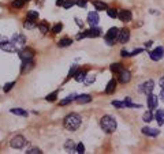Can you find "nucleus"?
<instances>
[{
  "label": "nucleus",
  "instance_id": "2",
  "mask_svg": "<svg viewBox=\"0 0 164 154\" xmlns=\"http://www.w3.org/2000/svg\"><path fill=\"white\" fill-rule=\"evenodd\" d=\"M100 124H101V128L107 132V134H112V132L116 130V127H118V123H116L115 117H112L111 115L103 116Z\"/></svg>",
  "mask_w": 164,
  "mask_h": 154
},
{
  "label": "nucleus",
  "instance_id": "45",
  "mask_svg": "<svg viewBox=\"0 0 164 154\" xmlns=\"http://www.w3.org/2000/svg\"><path fill=\"white\" fill-rule=\"evenodd\" d=\"M144 49H141V48H138V49H135V50H133L131 53H130V56H135V55H138V53H141Z\"/></svg>",
  "mask_w": 164,
  "mask_h": 154
},
{
  "label": "nucleus",
  "instance_id": "22",
  "mask_svg": "<svg viewBox=\"0 0 164 154\" xmlns=\"http://www.w3.org/2000/svg\"><path fill=\"white\" fill-rule=\"evenodd\" d=\"M13 42H14V44H19V45H23V44L26 42V38H25V36H21V34H14Z\"/></svg>",
  "mask_w": 164,
  "mask_h": 154
},
{
  "label": "nucleus",
  "instance_id": "41",
  "mask_svg": "<svg viewBox=\"0 0 164 154\" xmlns=\"http://www.w3.org/2000/svg\"><path fill=\"white\" fill-rule=\"evenodd\" d=\"M77 153L78 154H84L85 153V146L82 143H78L77 145Z\"/></svg>",
  "mask_w": 164,
  "mask_h": 154
},
{
  "label": "nucleus",
  "instance_id": "16",
  "mask_svg": "<svg viewBox=\"0 0 164 154\" xmlns=\"http://www.w3.org/2000/svg\"><path fill=\"white\" fill-rule=\"evenodd\" d=\"M75 101L78 102V104H88V102H90L92 101V97L89 94H80V95H77L75 97Z\"/></svg>",
  "mask_w": 164,
  "mask_h": 154
},
{
  "label": "nucleus",
  "instance_id": "51",
  "mask_svg": "<svg viewBox=\"0 0 164 154\" xmlns=\"http://www.w3.org/2000/svg\"><path fill=\"white\" fill-rule=\"evenodd\" d=\"M25 1H29V0H25Z\"/></svg>",
  "mask_w": 164,
  "mask_h": 154
},
{
  "label": "nucleus",
  "instance_id": "21",
  "mask_svg": "<svg viewBox=\"0 0 164 154\" xmlns=\"http://www.w3.org/2000/svg\"><path fill=\"white\" fill-rule=\"evenodd\" d=\"M71 44H73V40H71V38L64 37V38H62V40H59L58 46H59V48H66V46H70Z\"/></svg>",
  "mask_w": 164,
  "mask_h": 154
},
{
  "label": "nucleus",
  "instance_id": "3",
  "mask_svg": "<svg viewBox=\"0 0 164 154\" xmlns=\"http://www.w3.org/2000/svg\"><path fill=\"white\" fill-rule=\"evenodd\" d=\"M119 29L118 27H111L108 32H107L105 34V41L108 45H114L116 41H118V38H119Z\"/></svg>",
  "mask_w": 164,
  "mask_h": 154
},
{
  "label": "nucleus",
  "instance_id": "9",
  "mask_svg": "<svg viewBox=\"0 0 164 154\" xmlns=\"http://www.w3.org/2000/svg\"><path fill=\"white\" fill-rule=\"evenodd\" d=\"M118 18L122 22H130L131 18H133V15H131V12H130L129 10H120L119 12H118Z\"/></svg>",
  "mask_w": 164,
  "mask_h": 154
},
{
  "label": "nucleus",
  "instance_id": "15",
  "mask_svg": "<svg viewBox=\"0 0 164 154\" xmlns=\"http://www.w3.org/2000/svg\"><path fill=\"white\" fill-rule=\"evenodd\" d=\"M142 134L155 138V136H157L160 134V130H156V128H152V127H144L142 128Z\"/></svg>",
  "mask_w": 164,
  "mask_h": 154
},
{
  "label": "nucleus",
  "instance_id": "49",
  "mask_svg": "<svg viewBox=\"0 0 164 154\" xmlns=\"http://www.w3.org/2000/svg\"><path fill=\"white\" fill-rule=\"evenodd\" d=\"M160 97H161V101L164 102V89L161 90V93H160Z\"/></svg>",
  "mask_w": 164,
  "mask_h": 154
},
{
  "label": "nucleus",
  "instance_id": "44",
  "mask_svg": "<svg viewBox=\"0 0 164 154\" xmlns=\"http://www.w3.org/2000/svg\"><path fill=\"white\" fill-rule=\"evenodd\" d=\"M77 71H78V68H77V66H74V67L70 70V73H68V78H71V77L74 78V75H75Z\"/></svg>",
  "mask_w": 164,
  "mask_h": 154
},
{
  "label": "nucleus",
  "instance_id": "38",
  "mask_svg": "<svg viewBox=\"0 0 164 154\" xmlns=\"http://www.w3.org/2000/svg\"><path fill=\"white\" fill-rule=\"evenodd\" d=\"M27 18H30V19H37L38 18V12L37 11H27Z\"/></svg>",
  "mask_w": 164,
  "mask_h": 154
},
{
  "label": "nucleus",
  "instance_id": "1",
  "mask_svg": "<svg viewBox=\"0 0 164 154\" xmlns=\"http://www.w3.org/2000/svg\"><path fill=\"white\" fill-rule=\"evenodd\" d=\"M82 123V117H81L78 113H70L67 115L66 119H64V128L68 130V131H75L78 130Z\"/></svg>",
  "mask_w": 164,
  "mask_h": 154
},
{
  "label": "nucleus",
  "instance_id": "39",
  "mask_svg": "<svg viewBox=\"0 0 164 154\" xmlns=\"http://www.w3.org/2000/svg\"><path fill=\"white\" fill-rule=\"evenodd\" d=\"M75 4L78 6V7H81V8H85L86 4H88V0H77Z\"/></svg>",
  "mask_w": 164,
  "mask_h": 154
},
{
  "label": "nucleus",
  "instance_id": "30",
  "mask_svg": "<svg viewBox=\"0 0 164 154\" xmlns=\"http://www.w3.org/2000/svg\"><path fill=\"white\" fill-rule=\"evenodd\" d=\"M38 29H40V32L44 33V34L49 32V26L47 25V22H40L38 23Z\"/></svg>",
  "mask_w": 164,
  "mask_h": 154
},
{
  "label": "nucleus",
  "instance_id": "12",
  "mask_svg": "<svg viewBox=\"0 0 164 154\" xmlns=\"http://www.w3.org/2000/svg\"><path fill=\"white\" fill-rule=\"evenodd\" d=\"M118 75H119L120 83H129L130 79H131V74H130V71H127V70H122Z\"/></svg>",
  "mask_w": 164,
  "mask_h": 154
},
{
  "label": "nucleus",
  "instance_id": "5",
  "mask_svg": "<svg viewBox=\"0 0 164 154\" xmlns=\"http://www.w3.org/2000/svg\"><path fill=\"white\" fill-rule=\"evenodd\" d=\"M149 56H151V59L153 61H159L160 59H163V56H164V48L163 46H157L152 52H149Z\"/></svg>",
  "mask_w": 164,
  "mask_h": 154
},
{
  "label": "nucleus",
  "instance_id": "26",
  "mask_svg": "<svg viewBox=\"0 0 164 154\" xmlns=\"http://www.w3.org/2000/svg\"><path fill=\"white\" fill-rule=\"evenodd\" d=\"M23 26H25V29H27V30H31V29H34L37 25H36V22L33 21V19H30V18H27L26 19V22L23 23Z\"/></svg>",
  "mask_w": 164,
  "mask_h": 154
},
{
  "label": "nucleus",
  "instance_id": "46",
  "mask_svg": "<svg viewBox=\"0 0 164 154\" xmlns=\"http://www.w3.org/2000/svg\"><path fill=\"white\" fill-rule=\"evenodd\" d=\"M120 55H122V57H127V56H130L129 52H127V50H124V49L120 52Z\"/></svg>",
  "mask_w": 164,
  "mask_h": 154
},
{
  "label": "nucleus",
  "instance_id": "27",
  "mask_svg": "<svg viewBox=\"0 0 164 154\" xmlns=\"http://www.w3.org/2000/svg\"><path fill=\"white\" fill-rule=\"evenodd\" d=\"M111 71L114 74H119L120 71H122V70H123V67H122V64L120 63H114V64H111Z\"/></svg>",
  "mask_w": 164,
  "mask_h": 154
},
{
  "label": "nucleus",
  "instance_id": "43",
  "mask_svg": "<svg viewBox=\"0 0 164 154\" xmlns=\"http://www.w3.org/2000/svg\"><path fill=\"white\" fill-rule=\"evenodd\" d=\"M43 151H41L40 149H29L26 151V154H41Z\"/></svg>",
  "mask_w": 164,
  "mask_h": 154
},
{
  "label": "nucleus",
  "instance_id": "4",
  "mask_svg": "<svg viewBox=\"0 0 164 154\" xmlns=\"http://www.w3.org/2000/svg\"><path fill=\"white\" fill-rule=\"evenodd\" d=\"M10 145H11L13 149H22L23 146L26 145V139H25L22 135H17V136H14L13 139H11Z\"/></svg>",
  "mask_w": 164,
  "mask_h": 154
},
{
  "label": "nucleus",
  "instance_id": "8",
  "mask_svg": "<svg viewBox=\"0 0 164 154\" xmlns=\"http://www.w3.org/2000/svg\"><path fill=\"white\" fill-rule=\"evenodd\" d=\"M33 55H34V52H33V49H30V48H25V49L19 50V57L23 60H31L33 59Z\"/></svg>",
  "mask_w": 164,
  "mask_h": 154
},
{
  "label": "nucleus",
  "instance_id": "33",
  "mask_svg": "<svg viewBox=\"0 0 164 154\" xmlns=\"http://www.w3.org/2000/svg\"><path fill=\"white\" fill-rule=\"evenodd\" d=\"M112 105L118 109H124L126 108V104H124V101H112Z\"/></svg>",
  "mask_w": 164,
  "mask_h": 154
},
{
  "label": "nucleus",
  "instance_id": "36",
  "mask_svg": "<svg viewBox=\"0 0 164 154\" xmlns=\"http://www.w3.org/2000/svg\"><path fill=\"white\" fill-rule=\"evenodd\" d=\"M74 4H75V1H73V0H64V3H63V8L68 10V8H71Z\"/></svg>",
  "mask_w": 164,
  "mask_h": 154
},
{
  "label": "nucleus",
  "instance_id": "47",
  "mask_svg": "<svg viewBox=\"0 0 164 154\" xmlns=\"http://www.w3.org/2000/svg\"><path fill=\"white\" fill-rule=\"evenodd\" d=\"M63 3H64V0H56V6H63Z\"/></svg>",
  "mask_w": 164,
  "mask_h": 154
},
{
  "label": "nucleus",
  "instance_id": "17",
  "mask_svg": "<svg viewBox=\"0 0 164 154\" xmlns=\"http://www.w3.org/2000/svg\"><path fill=\"white\" fill-rule=\"evenodd\" d=\"M86 74H88L86 70H78L75 73V75H74V79H75L77 82H84L85 79H86V77H88Z\"/></svg>",
  "mask_w": 164,
  "mask_h": 154
},
{
  "label": "nucleus",
  "instance_id": "35",
  "mask_svg": "<svg viewBox=\"0 0 164 154\" xmlns=\"http://www.w3.org/2000/svg\"><path fill=\"white\" fill-rule=\"evenodd\" d=\"M56 97H58V90L53 91V93H51V94H48L47 97H45V100H47V101H51V102H52V101L56 100Z\"/></svg>",
  "mask_w": 164,
  "mask_h": 154
},
{
  "label": "nucleus",
  "instance_id": "48",
  "mask_svg": "<svg viewBox=\"0 0 164 154\" xmlns=\"http://www.w3.org/2000/svg\"><path fill=\"white\" fill-rule=\"evenodd\" d=\"M160 86H161V89H164V77L160 79Z\"/></svg>",
  "mask_w": 164,
  "mask_h": 154
},
{
  "label": "nucleus",
  "instance_id": "40",
  "mask_svg": "<svg viewBox=\"0 0 164 154\" xmlns=\"http://www.w3.org/2000/svg\"><path fill=\"white\" fill-rule=\"evenodd\" d=\"M15 86V82H10V83H6V86H4V91L6 93H8L13 87Z\"/></svg>",
  "mask_w": 164,
  "mask_h": 154
},
{
  "label": "nucleus",
  "instance_id": "7",
  "mask_svg": "<svg viewBox=\"0 0 164 154\" xmlns=\"http://www.w3.org/2000/svg\"><path fill=\"white\" fill-rule=\"evenodd\" d=\"M153 89H155V82L153 81H148L145 82V83H142L141 86H140V91L141 93H144V94H151L152 91H153Z\"/></svg>",
  "mask_w": 164,
  "mask_h": 154
},
{
  "label": "nucleus",
  "instance_id": "19",
  "mask_svg": "<svg viewBox=\"0 0 164 154\" xmlns=\"http://www.w3.org/2000/svg\"><path fill=\"white\" fill-rule=\"evenodd\" d=\"M115 89H116V81L115 79H111V81L108 82L107 87H105V93L107 94H112V93L115 91Z\"/></svg>",
  "mask_w": 164,
  "mask_h": 154
},
{
  "label": "nucleus",
  "instance_id": "18",
  "mask_svg": "<svg viewBox=\"0 0 164 154\" xmlns=\"http://www.w3.org/2000/svg\"><path fill=\"white\" fill-rule=\"evenodd\" d=\"M33 66H34V63H33L31 60H23L22 68H21V73L25 74L26 71H30L31 68H33Z\"/></svg>",
  "mask_w": 164,
  "mask_h": 154
},
{
  "label": "nucleus",
  "instance_id": "34",
  "mask_svg": "<svg viewBox=\"0 0 164 154\" xmlns=\"http://www.w3.org/2000/svg\"><path fill=\"white\" fill-rule=\"evenodd\" d=\"M152 119H153V115H152V112H145V113H144V116H142V120H144L145 123L152 122Z\"/></svg>",
  "mask_w": 164,
  "mask_h": 154
},
{
  "label": "nucleus",
  "instance_id": "24",
  "mask_svg": "<svg viewBox=\"0 0 164 154\" xmlns=\"http://www.w3.org/2000/svg\"><path fill=\"white\" fill-rule=\"evenodd\" d=\"M64 149L70 153V151H73L74 149H77V145L74 143V141H71V139H68V141H66V143H64Z\"/></svg>",
  "mask_w": 164,
  "mask_h": 154
},
{
  "label": "nucleus",
  "instance_id": "50",
  "mask_svg": "<svg viewBox=\"0 0 164 154\" xmlns=\"http://www.w3.org/2000/svg\"><path fill=\"white\" fill-rule=\"evenodd\" d=\"M151 45H152V41H148V42H145V46H147V48H149Z\"/></svg>",
  "mask_w": 164,
  "mask_h": 154
},
{
  "label": "nucleus",
  "instance_id": "11",
  "mask_svg": "<svg viewBox=\"0 0 164 154\" xmlns=\"http://www.w3.org/2000/svg\"><path fill=\"white\" fill-rule=\"evenodd\" d=\"M157 101H159V98H157V95H155V94H148V97H147V104H148V108L151 109H155L156 106H157Z\"/></svg>",
  "mask_w": 164,
  "mask_h": 154
},
{
  "label": "nucleus",
  "instance_id": "32",
  "mask_svg": "<svg viewBox=\"0 0 164 154\" xmlns=\"http://www.w3.org/2000/svg\"><path fill=\"white\" fill-rule=\"evenodd\" d=\"M107 14H108V17L110 18H118V11L115 8H107Z\"/></svg>",
  "mask_w": 164,
  "mask_h": 154
},
{
  "label": "nucleus",
  "instance_id": "28",
  "mask_svg": "<svg viewBox=\"0 0 164 154\" xmlns=\"http://www.w3.org/2000/svg\"><path fill=\"white\" fill-rule=\"evenodd\" d=\"M23 4H25V0H14L13 3H11V7L13 8H22Z\"/></svg>",
  "mask_w": 164,
  "mask_h": 154
},
{
  "label": "nucleus",
  "instance_id": "20",
  "mask_svg": "<svg viewBox=\"0 0 164 154\" xmlns=\"http://www.w3.org/2000/svg\"><path fill=\"white\" fill-rule=\"evenodd\" d=\"M93 6H94V8L97 10V11H104V10L108 8V6H107L104 1H100V0H94Z\"/></svg>",
  "mask_w": 164,
  "mask_h": 154
},
{
  "label": "nucleus",
  "instance_id": "37",
  "mask_svg": "<svg viewBox=\"0 0 164 154\" xmlns=\"http://www.w3.org/2000/svg\"><path fill=\"white\" fill-rule=\"evenodd\" d=\"M62 29H63V25H62V23H58V25H55V26L52 27V33L58 34V33L62 32Z\"/></svg>",
  "mask_w": 164,
  "mask_h": 154
},
{
  "label": "nucleus",
  "instance_id": "14",
  "mask_svg": "<svg viewBox=\"0 0 164 154\" xmlns=\"http://www.w3.org/2000/svg\"><path fill=\"white\" fill-rule=\"evenodd\" d=\"M98 14L96 12V11H92V12H89L88 14V22L90 23V25H92V26H97L98 25Z\"/></svg>",
  "mask_w": 164,
  "mask_h": 154
},
{
  "label": "nucleus",
  "instance_id": "42",
  "mask_svg": "<svg viewBox=\"0 0 164 154\" xmlns=\"http://www.w3.org/2000/svg\"><path fill=\"white\" fill-rule=\"evenodd\" d=\"M96 81V77H94V75H89L88 77V79H85V83H86V85H90V83H93V82Z\"/></svg>",
  "mask_w": 164,
  "mask_h": 154
},
{
  "label": "nucleus",
  "instance_id": "23",
  "mask_svg": "<svg viewBox=\"0 0 164 154\" xmlns=\"http://www.w3.org/2000/svg\"><path fill=\"white\" fill-rule=\"evenodd\" d=\"M124 104H126V108H131V109L141 108V105H140V104H133L130 97H126V98H124Z\"/></svg>",
  "mask_w": 164,
  "mask_h": 154
},
{
  "label": "nucleus",
  "instance_id": "13",
  "mask_svg": "<svg viewBox=\"0 0 164 154\" xmlns=\"http://www.w3.org/2000/svg\"><path fill=\"white\" fill-rule=\"evenodd\" d=\"M129 40H130V32L127 29H122L119 32V38H118V41H119L120 44H126Z\"/></svg>",
  "mask_w": 164,
  "mask_h": 154
},
{
  "label": "nucleus",
  "instance_id": "31",
  "mask_svg": "<svg viewBox=\"0 0 164 154\" xmlns=\"http://www.w3.org/2000/svg\"><path fill=\"white\" fill-rule=\"evenodd\" d=\"M75 97H77V94H71V95H68L67 98H64V100L60 101V105H67V104H70L71 101L75 100Z\"/></svg>",
  "mask_w": 164,
  "mask_h": 154
},
{
  "label": "nucleus",
  "instance_id": "10",
  "mask_svg": "<svg viewBox=\"0 0 164 154\" xmlns=\"http://www.w3.org/2000/svg\"><path fill=\"white\" fill-rule=\"evenodd\" d=\"M0 48L6 52H17V46L14 44L13 41L10 42V41H3V42H0Z\"/></svg>",
  "mask_w": 164,
  "mask_h": 154
},
{
  "label": "nucleus",
  "instance_id": "29",
  "mask_svg": "<svg viewBox=\"0 0 164 154\" xmlns=\"http://www.w3.org/2000/svg\"><path fill=\"white\" fill-rule=\"evenodd\" d=\"M11 113H14V115H18V116H27V112L26 110H23V109H19V108H14V109H11Z\"/></svg>",
  "mask_w": 164,
  "mask_h": 154
},
{
  "label": "nucleus",
  "instance_id": "25",
  "mask_svg": "<svg viewBox=\"0 0 164 154\" xmlns=\"http://www.w3.org/2000/svg\"><path fill=\"white\" fill-rule=\"evenodd\" d=\"M155 117L157 120V123H159V126H163L164 124V110H157Z\"/></svg>",
  "mask_w": 164,
  "mask_h": 154
},
{
  "label": "nucleus",
  "instance_id": "6",
  "mask_svg": "<svg viewBox=\"0 0 164 154\" xmlns=\"http://www.w3.org/2000/svg\"><path fill=\"white\" fill-rule=\"evenodd\" d=\"M100 34H101V29H98V27L93 26L90 30H86L84 34H80L77 38H85V37H98Z\"/></svg>",
  "mask_w": 164,
  "mask_h": 154
}]
</instances>
